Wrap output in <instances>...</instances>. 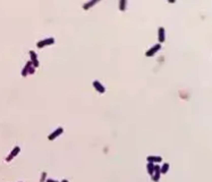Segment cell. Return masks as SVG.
Wrapping results in <instances>:
<instances>
[{"mask_svg": "<svg viewBox=\"0 0 212 182\" xmlns=\"http://www.w3.org/2000/svg\"><path fill=\"white\" fill-rule=\"evenodd\" d=\"M168 171H169V164H168V163H165V164L162 165L161 169H160V172H161V174H166Z\"/></svg>", "mask_w": 212, "mask_h": 182, "instance_id": "obj_14", "label": "cell"}, {"mask_svg": "<svg viewBox=\"0 0 212 182\" xmlns=\"http://www.w3.org/2000/svg\"><path fill=\"white\" fill-rule=\"evenodd\" d=\"M92 86L94 87V89H95L99 93H104V92H106V88H104V86L100 81H98V80H94V81L92 82Z\"/></svg>", "mask_w": 212, "mask_h": 182, "instance_id": "obj_3", "label": "cell"}, {"mask_svg": "<svg viewBox=\"0 0 212 182\" xmlns=\"http://www.w3.org/2000/svg\"><path fill=\"white\" fill-rule=\"evenodd\" d=\"M32 66V63H31V60H28L27 63H26V65L24 66V68L22 69V76H27V74H28V69H30V67Z\"/></svg>", "mask_w": 212, "mask_h": 182, "instance_id": "obj_9", "label": "cell"}, {"mask_svg": "<svg viewBox=\"0 0 212 182\" xmlns=\"http://www.w3.org/2000/svg\"><path fill=\"white\" fill-rule=\"evenodd\" d=\"M44 178H45V173H43V174H42V179H41V181L44 180Z\"/></svg>", "mask_w": 212, "mask_h": 182, "instance_id": "obj_16", "label": "cell"}, {"mask_svg": "<svg viewBox=\"0 0 212 182\" xmlns=\"http://www.w3.org/2000/svg\"><path fill=\"white\" fill-rule=\"evenodd\" d=\"M146 170H148V173L150 174V175H152L153 171H154V164L151 163V162H149V163L146 164Z\"/></svg>", "mask_w": 212, "mask_h": 182, "instance_id": "obj_11", "label": "cell"}, {"mask_svg": "<svg viewBox=\"0 0 212 182\" xmlns=\"http://www.w3.org/2000/svg\"><path fill=\"white\" fill-rule=\"evenodd\" d=\"M55 43V38L50 36V38H47V39H43L41 41H38L36 42V47L38 48H44L47 46H50V45H53Z\"/></svg>", "mask_w": 212, "mask_h": 182, "instance_id": "obj_1", "label": "cell"}, {"mask_svg": "<svg viewBox=\"0 0 212 182\" xmlns=\"http://www.w3.org/2000/svg\"><path fill=\"white\" fill-rule=\"evenodd\" d=\"M19 151H21V148H19V147H15V148H14V149L10 151V154H9V156L6 158V161H7V162H10L11 159L14 158V157H16L17 155L19 154Z\"/></svg>", "mask_w": 212, "mask_h": 182, "instance_id": "obj_8", "label": "cell"}, {"mask_svg": "<svg viewBox=\"0 0 212 182\" xmlns=\"http://www.w3.org/2000/svg\"><path fill=\"white\" fill-rule=\"evenodd\" d=\"M152 180L154 182H158L160 180V176H161V172H160V166L159 165H155L154 164V171H153L152 175Z\"/></svg>", "mask_w": 212, "mask_h": 182, "instance_id": "obj_6", "label": "cell"}, {"mask_svg": "<svg viewBox=\"0 0 212 182\" xmlns=\"http://www.w3.org/2000/svg\"><path fill=\"white\" fill-rule=\"evenodd\" d=\"M34 73H35V67L31 66L30 69H28V74H34Z\"/></svg>", "mask_w": 212, "mask_h": 182, "instance_id": "obj_15", "label": "cell"}, {"mask_svg": "<svg viewBox=\"0 0 212 182\" xmlns=\"http://www.w3.org/2000/svg\"><path fill=\"white\" fill-rule=\"evenodd\" d=\"M146 159H148V162H151V163H160V162L162 161V157H160V156H148L146 157Z\"/></svg>", "mask_w": 212, "mask_h": 182, "instance_id": "obj_10", "label": "cell"}, {"mask_svg": "<svg viewBox=\"0 0 212 182\" xmlns=\"http://www.w3.org/2000/svg\"><path fill=\"white\" fill-rule=\"evenodd\" d=\"M30 57H31V63H32V66L33 67H39L40 66V63H39L38 60V55H36V52L34 51V50H31L30 51Z\"/></svg>", "mask_w": 212, "mask_h": 182, "instance_id": "obj_4", "label": "cell"}, {"mask_svg": "<svg viewBox=\"0 0 212 182\" xmlns=\"http://www.w3.org/2000/svg\"><path fill=\"white\" fill-rule=\"evenodd\" d=\"M158 40H159V43L161 45L162 42H165L166 40V33H165V29L162 26H160L159 30H158Z\"/></svg>", "mask_w": 212, "mask_h": 182, "instance_id": "obj_7", "label": "cell"}, {"mask_svg": "<svg viewBox=\"0 0 212 182\" xmlns=\"http://www.w3.org/2000/svg\"><path fill=\"white\" fill-rule=\"evenodd\" d=\"M126 5H127V1H126V0H120V1H119V10L125 11L126 10Z\"/></svg>", "mask_w": 212, "mask_h": 182, "instance_id": "obj_12", "label": "cell"}, {"mask_svg": "<svg viewBox=\"0 0 212 182\" xmlns=\"http://www.w3.org/2000/svg\"><path fill=\"white\" fill-rule=\"evenodd\" d=\"M96 2H98V1H94V0H92V1H90V2H86V4L83 5V8H84L85 10H87V9H90L92 6H94Z\"/></svg>", "mask_w": 212, "mask_h": 182, "instance_id": "obj_13", "label": "cell"}, {"mask_svg": "<svg viewBox=\"0 0 212 182\" xmlns=\"http://www.w3.org/2000/svg\"><path fill=\"white\" fill-rule=\"evenodd\" d=\"M160 49H161V45H160V43H155L154 46H152L150 49L145 51V56H146V57H152V56H154Z\"/></svg>", "mask_w": 212, "mask_h": 182, "instance_id": "obj_2", "label": "cell"}, {"mask_svg": "<svg viewBox=\"0 0 212 182\" xmlns=\"http://www.w3.org/2000/svg\"><path fill=\"white\" fill-rule=\"evenodd\" d=\"M61 182H68V180H66V179H64V180H62Z\"/></svg>", "mask_w": 212, "mask_h": 182, "instance_id": "obj_17", "label": "cell"}, {"mask_svg": "<svg viewBox=\"0 0 212 182\" xmlns=\"http://www.w3.org/2000/svg\"><path fill=\"white\" fill-rule=\"evenodd\" d=\"M62 132H64V129H62L61 127L57 128L55 131H53L52 133H50V134L48 135V140H55L56 138H57V137H59V135L61 134Z\"/></svg>", "mask_w": 212, "mask_h": 182, "instance_id": "obj_5", "label": "cell"}]
</instances>
